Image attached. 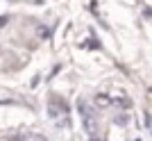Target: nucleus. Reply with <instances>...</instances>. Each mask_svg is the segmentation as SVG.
<instances>
[{
  "label": "nucleus",
  "instance_id": "3",
  "mask_svg": "<svg viewBox=\"0 0 152 141\" xmlns=\"http://www.w3.org/2000/svg\"><path fill=\"white\" fill-rule=\"evenodd\" d=\"M7 23H9V16H2V18H0V27L7 25Z\"/></svg>",
  "mask_w": 152,
  "mask_h": 141
},
{
  "label": "nucleus",
  "instance_id": "1",
  "mask_svg": "<svg viewBox=\"0 0 152 141\" xmlns=\"http://www.w3.org/2000/svg\"><path fill=\"white\" fill-rule=\"evenodd\" d=\"M48 114L52 116V118H57L59 114H68V105H66V100L59 96H50L48 98Z\"/></svg>",
  "mask_w": 152,
  "mask_h": 141
},
{
  "label": "nucleus",
  "instance_id": "4",
  "mask_svg": "<svg viewBox=\"0 0 152 141\" xmlns=\"http://www.w3.org/2000/svg\"><path fill=\"white\" fill-rule=\"evenodd\" d=\"M91 141H100V139H98V137H91Z\"/></svg>",
  "mask_w": 152,
  "mask_h": 141
},
{
  "label": "nucleus",
  "instance_id": "2",
  "mask_svg": "<svg viewBox=\"0 0 152 141\" xmlns=\"http://www.w3.org/2000/svg\"><path fill=\"white\" fill-rule=\"evenodd\" d=\"M107 103H109L107 96H98V105H107Z\"/></svg>",
  "mask_w": 152,
  "mask_h": 141
}]
</instances>
